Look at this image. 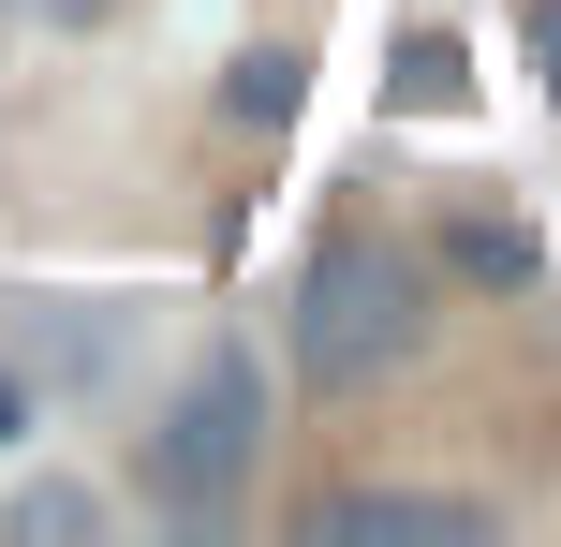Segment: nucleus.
Masks as SVG:
<instances>
[{
    "label": "nucleus",
    "mask_w": 561,
    "mask_h": 547,
    "mask_svg": "<svg viewBox=\"0 0 561 547\" xmlns=\"http://www.w3.org/2000/svg\"><path fill=\"white\" fill-rule=\"evenodd\" d=\"M385 104H399V118L458 104V45H444V30H399V75H385Z\"/></svg>",
    "instance_id": "20e7f679"
},
{
    "label": "nucleus",
    "mask_w": 561,
    "mask_h": 547,
    "mask_svg": "<svg viewBox=\"0 0 561 547\" xmlns=\"http://www.w3.org/2000/svg\"><path fill=\"white\" fill-rule=\"evenodd\" d=\"M237 118H296V59H280V45L237 59Z\"/></svg>",
    "instance_id": "39448f33"
},
{
    "label": "nucleus",
    "mask_w": 561,
    "mask_h": 547,
    "mask_svg": "<svg viewBox=\"0 0 561 547\" xmlns=\"http://www.w3.org/2000/svg\"><path fill=\"white\" fill-rule=\"evenodd\" d=\"M0 444H15V371H0Z\"/></svg>",
    "instance_id": "1a4fd4ad"
},
{
    "label": "nucleus",
    "mask_w": 561,
    "mask_h": 547,
    "mask_svg": "<svg viewBox=\"0 0 561 547\" xmlns=\"http://www.w3.org/2000/svg\"><path fill=\"white\" fill-rule=\"evenodd\" d=\"M473 533V503L444 489H325L310 503V547H458Z\"/></svg>",
    "instance_id": "7ed1b4c3"
},
{
    "label": "nucleus",
    "mask_w": 561,
    "mask_h": 547,
    "mask_svg": "<svg viewBox=\"0 0 561 547\" xmlns=\"http://www.w3.org/2000/svg\"><path fill=\"white\" fill-rule=\"evenodd\" d=\"M252 444H266V385H252V355H237V341H207V371L163 400V444H148V474H163L178 503H207V518H222V503H237V474H252Z\"/></svg>",
    "instance_id": "f03ea898"
},
{
    "label": "nucleus",
    "mask_w": 561,
    "mask_h": 547,
    "mask_svg": "<svg viewBox=\"0 0 561 547\" xmlns=\"http://www.w3.org/2000/svg\"><path fill=\"white\" fill-rule=\"evenodd\" d=\"M89 518H104L89 489H30V503H15V533H30V547H59V533H89Z\"/></svg>",
    "instance_id": "423d86ee"
},
{
    "label": "nucleus",
    "mask_w": 561,
    "mask_h": 547,
    "mask_svg": "<svg viewBox=\"0 0 561 547\" xmlns=\"http://www.w3.org/2000/svg\"><path fill=\"white\" fill-rule=\"evenodd\" d=\"M30 15H104V0H30Z\"/></svg>",
    "instance_id": "6e6552de"
},
{
    "label": "nucleus",
    "mask_w": 561,
    "mask_h": 547,
    "mask_svg": "<svg viewBox=\"0 0 561 547\" xmlns=\"http://www.w3.org/2000/svg\"><path fill=\"white\" fill-rule=\"evenodd\" d=\"M533 75H547V104H561V0H533Z\"/></svg>",
    "instance_id": "0eeeda50"
},
{
    "label": "nucleus",
    "mask_w": 561,
    "mask_h": 547,
    "mask_svg": "<svg viewBox=\"0 0 561 547\" xmlns=\"http://www.w3.org/2000/svg\"><path fill=\"white\" fill-rule=\"evenodd\" d=\"M414 341H428V266L399 252V237H325V252L296 266V355H310V385H385Z\"/></svg>",
    "instance_id": "f257e3e1"
}]
</instances>
